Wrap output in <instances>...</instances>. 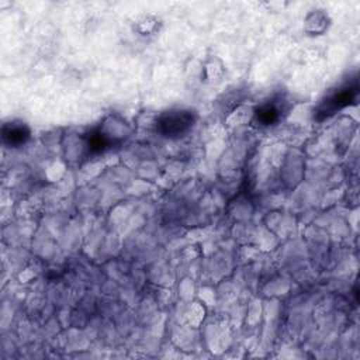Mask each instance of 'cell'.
Here are the masks:
<instances>
[{"label":"cell","instance_id":"cell-1","mask_svg":"<svg viewBox=\"0 0 360 360\" xmlns=\"http://www.w3.org/2000/svg\"><path fill=\"white\" fill-rule=\"evenodd\" d=\"M132 134L129 122L120 114L111 112L89 134H86L90 155L100 153L112 146L121 145Z\"/></svg>","mask_w":360,"mask_h":360},{"label":"cell","instance_id":"cell-2","mask_svg":"<svg viewBox=\"0 0 360 360\" xmlns=\"http://www.w3.org/2000/svg\"><path fill=\"white\" fill-rule=\"evenodd\" d=\"M197 114L190 108H169L160 112L155 121L156 132L167 139L186 136L195 125Z\"/></svg>","mask_w":360,"mask_h":360},{"label":"cell","instance_id":"cell-3","mask_svg":"<svg viewBox=\"0 0 360 360\" xmlns=\"http://www.w3.org/2000/svg\"><path fill=\"white\" fill-rule=\"evenodd\" d=\"M357 93H359V87L357 83L354 82L353 84H346L342 86L339 89H336L335 91H332L319 105L318 112L322 114L323 117H329L335 112H338L339 110L350 105L352 103L356 101L357 98Z\"/></svg>","mask_w":360,"mask_h":360},{"label":"cell","instance_id":"cell-4","mask_svg":"<svg viewBox=\"0 0 360 360\" xmlns=\"http://www.w3.org/2000/svg\"><path fill=\"white\" fill-rule=\"evenodd\" d=\"M283 112H284L283 98H271L269 101L259 104L256 108H253L252 121L257 127L267 128L277 124L281 120Z\"/></svg>","mask_w":360,"mask_h":360},{"label":"cell","instance_id":"cell-5","mask_svg":"<svg viewBox=\"0 0 360 360\" xmlns=\"http://www.w3.org/2000/svg\"><path fill=\"white\" fill-rule=\"evenodd\" d=\"M31 138V128L18 120L8 121L1 128V139L7 148H21Z\"/></svg>","mask_w":360,"mask_h":360},{"label":"cell","instance_id":"cell-6","mask_svg":"<svg viewBox=\"0 0 360 360\" xmlns=\"http://www.w3.org/2000/svg\"><path fill=\"white\" fill-rule=\"evenodd\" d=\"M330 27V17L323 8L311 10L302 24V31L309 37H319L323 35Z\"/></svg>","mask_w":360,"mask_h":360},{"label":"cell","instance_id":"cell-7","mask_svg":"<svg viewBox=\"0 0 360 360\" xmlns=\"http://www.w3.org/2000/svg\"><path fill=\"white\" fill-rule=\"evenodd\" d=\"M63 153H65V159L70 163H80L83 159H86V156L90 155L86 135L66 136L65 145H63Z\"/></svg>","mask_w":360,"mask_h":360},{"label":"cell","instance_id":"cell-8","mask_svg":"<svg viewBox=\"0 0 360 360\" xmlns=\"http://www.w3.org/2000/svg\"><path fill=\"white\" fill-rule=\"evenodd\" d=\"M162 28V20L152 13H145L138 15L132 22V31L135 35L149 39L156 37L160 32Z\"/></svg>","mask_w":360,"mask_h":360},{"label":"cell","instance_id":"cell-9","mask_svg":"<svg viewBox=\"0 0 360 360\" xmlns=\"http://www.w3.org/2000/svg\"><path fill=\"white\" fill-rule=\"evenodd\" d=\"M224 73H225V65L222 63V60L217 56H211L204 62L201 80L205 83H214L221 80Z\"/></svg>","mask_w":360,"mask_h":360}]
</instances>
